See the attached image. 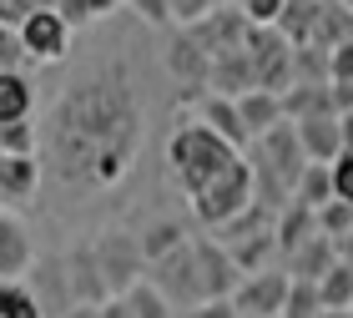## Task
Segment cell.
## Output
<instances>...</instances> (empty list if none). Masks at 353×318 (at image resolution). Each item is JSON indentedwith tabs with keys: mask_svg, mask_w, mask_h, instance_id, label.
<instances>
[{
	"mask_svg": "<svg viewBox=\"0 0 353 318\" xmlns=\"http://www.w3.org/2000/svg\"><path fill=\"white\" fill-rule=\"evenodd\" d=\"M187 30H192V41H197L207 56H228V51H237V46L248 41L252 21H248L237 6H217L212 15H202V21L187 26Z\"/></svg>",
	"mask_w": 353,
	"mask_h": 318,
	"instance_id": "9c48e42d",
	"label": "cell"
},
{
	"mask_svg": "<svg viewBox=\"0 0 353 318\" xmlns=\"http://www.w3.org/2000/svg\"><path fill=\"white\" fill-rule=\"evenodd\" d=\"M228 6H237V0H228Z\"/></svg>",
	"mask_w": 353,
	"mask_h": 318,
	"instance_id": "ee69618b",
	"label": "cell"
},
{
	"mask_svg": "<svg viewBox=\"0 0 353 318\" xmlns=\"http://www.w3.org/2000/svg\"><path fill=\"white\" fill-rule=\"evenodd\" d=\"M328 81H353V36L328 51Z\"/></svg>",
	"mask_w": 353,
	"mask_h": 318,
	"instance_id": "4dcf8cb0",
	"label": "cell"
},
{
	"mask_svg": "<svg viewBox=\"0 0 353 318\" xmlns=\"http://www.w3.org/2000/svg\"><path fill=\"white\" fill-rule=\"evenodd\" d=\"M41 152L66 187L86 192L117 187L141 152V101L132 76L101 66L71 81L41 132Z\"/></svg>",
	"mask_w": 353,
	"mask_h": 318,
	"instance_id": "6da1fadb",
	"label": "cell"
},
{
	"mask_svg": "<svg viewBox=\"0 0 353 318\" xmlns=\"http://www.w3.org/2000/svg\"><path fill=\"white\" fill-rule=\"evenodd\" d=\"M222 6V0H167V15H172V26H197L202 15H212Z\"/></svg>",
	"mask_w": 353,
	"mask_h": 318,
	"instance_id": "83f0119b",
	"label": "cell"
},
{
	"mask_svg": "<svg viewBox=\"0 0 353 318\" xmlns=\"http://www.w3.org/2000/svg\"><path fill=\"white\" fill-rule=\"evenodd\" d=\"M132 6H137V15H141L147 26H167V21H172V15H167V0H132Z\"/></svg>",
	"mask_w": 353,
	"mask_h": 318,
	"instance_id": "836d02e7",
	"label": "cell"
},
{
	"mask_svg": "<svg viewBox=\"0 0 353 318\" xmlns=\"http://www.w3.org/2000/svg\"><path fill=\"white\" fill-rule=\"evenodd\" d=\"M333 197H343V202H353V147H343L339 157H333Z\"/></svg>",
	"mask_w": 353,
	"mask_h": 318,
	"instance_id": "f1b7e54d",
	"label": "cell"
},
{
	"mask_svg": "<svg viewBox=\"0 0 353 318\" xmlns=\"http://www.w3.org/2000/svg\"><path fill=\"white\" fill-rule=\"evenodd\" d=\"M237 152L232 141H222L212 126H202V121H182L172 132V141H167V167H172V177H176V187L182 192H197L202 182H212L222 167H232L237 162Z\"/></svg>",
	"mask_w": 353,
	"mask_h": 318,
	"instance_id": "7a4b0ae2",
	"label": "cell"
},
{
	"mask_svg": "<svg viewBox=\"0 0 353 318\" xmlns=\"http://www.w3.org/2000/svg\"><path fill=\"white\" fill-rule=\"evenodd\" d=\"M162 61H167V71H172L182 86H207V66H212V56L192 41L187 26H176V36L167 41V56H162Z\"/></svg>",
	"mask_w": 353,
	"mask_h": 318,
	"instance_id": "9a60e30c",
	"label": "cell"
},
{
	"mask_svg": "<svg viewBox=\"0 0 353 318\" xmlns=\"http://www.w3.org/2000/svg\"><path fill=\"white\" fill-rule=\"evenodd\" d=\"M187 222H176V217H152L147 228H137V243H141V258L157 263L162 252H172L176 243H187Z\"/></svg>",
	"mask_w": 353,
	"mask_h": 318,
	"instance_id": "d6986e66",
	"label": "cell"
},
{
	"mask_svg": "<svg viewBox=\"0 0 353 318\" xmlns=\"http://www.w3.org/2000/svg\"><path fill=\"white\" fill-rule=\"evenodd\" d=\"M192 263H197V304L202 298H232L237 288V263H232V252L217 243L212 232L207 237H192Z\"/></svg>",
	"mask_w": 353,
	"mask_h": 318,
	"instance_id": "52a82bcc",
	"label": "cell"
},
{
	"mask_svg": "<svg viewBox=\"0 0 353 318\" xmlns=\"http://www.w3.org/2000/svg\"><path fill=\"white\" fill-rule=\"evenodd\" d=\"M308 232H318V212L313 208H303V202L288 197L278 212H272V243H278V258L283 252H293Z\"/></svg>",
	"mask_w": 353,
	"mask_h": 318,
	"instance_id": "2e32d148",
	"label": "cell"
},
{
	"mask_svg": "<svg viewBox=\"0 0 353 318\" xmlns=\"http://www.w3.org/2000/svg\"><path fill=\"white\" fill-rule=\"evenodd\" d=\"M41 157H15V152H0V202L15 208V202H30L41 192Z\"/></svg>",
	"mask_w": 353,
	"mask_h": 318,
	"instance_id": "7c38bea8",
	"label": "cell"
},
{
	"mask_svg": "<svg viewBox=\"0 0 353 318\" xmlns=\"http://www.w3.org/2000/svg\"><path fill=\"white\" fill-rule=\"evenodd\" d=\"M318 298H323V308H348L353 304V263H333L323 278H318Z\"/></svg>",
	"mask_w": 353,
	"mask_h": 318,
	"instance_id": "603a6c76",
	"label": "cell"
},
{
	"mask_svg": "<svg viewBox=\"0 0 353 318\" xmlns=\"http://www.w3.org/2000/svg\"><path fill=\"white\" fill-rule=\"evenodd\" d=\"M339 258H343V263H353V228L339 237Z\"/></svg>",
	"mask_w": 353,
	"mask_h": 318,
	"instance_id": "f35d334b",
	"label": "cell"
},
{
	"mask_svg": "<svg viewBox=\"0 0 353 318\" xmlns=\"http://www.w3.org/2000/svg\"><path fill=\"white\" fill-rule=\"evenodd\" d=\"M96 318H132V308H126V293H106L101 304H96Z\"/></svg>",
	"mask_w": 353,
	"mask_h": 318,
	"instance_id": "e575fe53",
	"label": "cell"
},
{
	"mask_svg": "<svg viewBox=\"0 0 353 318\" xmlns=\"http://www.w3.org/2000/svg\"><path fill=\"white\" fill-rule=\"evenodd\" d=\"M258 197V182H252V162L237 157L232 167H222L212 182H202L197 192H187V208H192V222H202L207 232L222 228L228 217H237L248 202Z\"/></svg>",
	"mask_w": 353,
	"mask_h": 318,
	"instance_id": "3957f363",
	"label": "cell"
},
{
	"mask_svg": "<svg viewBox=\"0 0 353 318\" xmlns=\"http://www.w3.org/2000/svg\"><path fill=\"white\" fill-rule=\"evenodd\" d=\"M283 263H288V278H308V283H318L333 263H339V243H333L328 232H308L293 252H283Z\"/></svg>",
	"mask_w": 353,
	"mask_h": 318,
	"instance_id": "4fadbf2b",
	"label": "cell"
},
{
	"mask_svg": "<svg viewBox=\"0 0 353 318\" xmlns=\"http://www.w3.org/2000/svg\"><path fill=\"white\" fill-rule=\"evenodd\" d=\"M15 36H21L26 61H61V56L71 51V26L61 21V10H56V6L30 10L26 21L15 26Z\"/></svg>",
	"mask_w": 353,
	"mask_h": 318,
	"instance_id": "8992f818",
	"label": "cell"
},
{
	"mask_svg": "<svg viewBox=\"0 0 353 318\" xmlns=\"http://www.w3.org/2000/svg\"><path fill=\"white\" fill-rule=\"evenodd\" d=\"M147 273H152L157 293H162L172 308H176V304H182V308L197 304V263H192V237H187V243H176L172 252H162L157 263H147Z\"/></svg>",
	"mask_w": 353,
	"mask_h": 318,
	"instance_id": "ba28073f",
	"label": "cell"
},
{
	"mask_svg": "<svg viewBox=\"0 0 353 318\" xmlns=\"http://www.w3.org/2000/svg\"><path fill=\"white\" fill-rule=\"evenodd\" d=\"M283 6H288V0H237V10H243L252 26H278Z\"/></svg>",
	"mask_w": 353,
	"mask_h": 318,
	"instance_id": "f546056e",
	"label": "cell"
},
{
	"mask_svg": "<svg viewBox=\"0 0 353 318\" xmlns=\"http://www.w3.org/2000/svg\"><path fill=\"white\" fill-rule=\"evenodd\" d=\"M0 152H15V157H41V126L36 121H6L0 126Z\"/></svg>",
	"mask_w": 353,
	"mask_h": 318,
	"instance_id": "d4e9b609",
	"label": "cell"
},
{
	"mask_svg": "<svg viewBox=\"0 0 353 318\" xmlns=\"http://www.w3.org/2000/svg\"><path fill=\"white\" fill-rule=\"evenodd\" d=\"M348 318H353V304H348Z\"/></svg>",
	"mask_w": 353,
	"mask_h": 318,
	"instance_id": "7bdbcfd3",
	"label": "cell"
},
{
	"mask_svg": "<svg viewBox=\"0 0 353 318\" xmlns=\"http://www.w3.org/2000/svg\"><path fill=\"white\" fill-rule=\"evenodd\" d=\"M318 318H348V308H318Z\"/></svg>",
	"mask_w": 353,
	"mask_h": 318,
	"instance_id": "ab89813d",
	"label": "cell"
},
{
	"mask_svg": "<svg viewBox=\"0 0 353 318\" xmlns=\"http://www.w3.org/2000/svg\"><path fill=\"white\" fill-rule=\"evenodd\" d=\"M91 258L101 268L106 293H126L132 283L147 278V258H141V243L132 228H101L91 237Z\"/></svg>",
	"mask_w": 353,
	"mask_h": 318,
	"instance_id": "277c9868",
	"label": "cell"
},
{
	"mask_svg": "<svg viewBox=\"0 0 353 318\" xmlns=\"http://www.w3.org/2000/svg\"><path fill=\"white\" fill-rule=\"evenodd\" d=\"M126 308H132V318H172V304L157 293L152 278H141V283L126 288Z\"/></svg>",
	"mask_w": 353,
	"mask_h": 318,
	"instance_id": "cb8c5ba5",
	"label": "cell"
},
{
	"mask_svg": "<svg viewBox=\"0 0 353 318\" xmlns=\"http://www.w3.org/2000/svg\"><path fill=\"white\" fill-rule=\"evenodd\" d=\"M328 97H333V111H353V81H328Z\"/></svg>",
	"mask_w": 353,
	"mask_h": 318,
	"instance_id": "d590c367",
	"label": "cell"
},
{
	"mask_svg": "<svg viewBox=\"0 0 353 318\" xmlns=\"http://www.w3.org/2000/svg\"><path fill=\"white\" fill-rule=\"evenodd\" d=\"M61 268H66L71 304H101L106 298V283H101V268H96V258H91V243L61 252Z\"/></svg>",
	"mask_w": 353,
	"mask_h": 318,
	"instance_id": "5bb4252c",
	"label": "cell"
},
{
	"mask_svg": "<svg viewBox=\"0 0 353 318\" xmlns=\"http://www.w3.org/2000/svg\"><path fill=\"white\" fill-rule=\"evenodd\" d=\"M76 6H81V15H86V21H101V15H111V10H117V0H76Z\"/></svg>",
	"mask_w": 353,
	"mask_h": 318,
	"instance_id": "8d00e7d4",
	"label": "cell"
},
{
	"mask_svg": "<svg viewBox=\"0 0 353 318\" xmlns=\"http://www.w3.org/2000/svg\"><path fill=\"white\" fill-rule=\"evenodd\" d=\"M56 318H96V304H71V308H61Z\"/></svg>",
	"mask_w": 353,
	"mask_h": 318,
	"instance_id": "74e56055",
	"label": "cell"
},
{
	"mask_svg": "<svg viewBox=\"0 0 353 318\" xmlns=\"http://www.w3.org/2000/svg\"><path fill=\"white\" fill-rule=\"evenodd\" d=\"M237 117H243V126H248V141L258 137V132H268V126H278L283 121V101H278V91H263V86H252V91H237Z\"/></svg>",
	"mask_w": 353,
	"mask_h": 318,
	"instance_id": "e0dca14e",
	"label": "cell"
},
{
	"mask_svg": "<svg viewBox=\"0 0 353 318\" xmlns=\"http://www.w3.org/2000/svg\"><path fill=\"white\" fill-rule=\"evenodd\" d=\"M333 197V167L328 162H308L298 172V182H293V202H303V208H323V202Z\"/></svg>",
	"mask_w": 353,
	"mask_h": 318,
	"instance_id": "44dd1931",
	"label": "cell"
},
{
	"mask_svg": "<svg viewBox=\"0 0 353 318\" xmlns=\"http://www.w3.org/2000/svg\"><path fill=\"white\" fill-rule=\"evenodd\" d=\"M0 318H46L41 298L26 278H0Z\"/></svg>",
	"mask_w": 353,
	"mask_h": 318,
	"instance_id": "7402d4cb",
	"label": "cell"
},
{
	"mask_svg": "<svg viewBox=\"0 0 353 318\" xmlns=\"http://www.w3.org/2000/svg\"><path fill=\"white\" fill-rule=\"evenodd\" d=\"M293 132L303 141V157L308 162H333L343 152V126H339V111H313V117H298Z\"/></svg>",
	"mask_w": 353,
	"mask_h": 318,
	"instance_id": "8fae6325",
	"label": "cell"
},
{
	"mask_svg": "<svg viewBox=\"0 0 353 318\" xmlns=\"http://www.w3.org/2000/svg\"><path fill=\"white\" fill-rule=\"evenodd\" d=\"M353 228V202H343V197H328L323 208H318V232H328L333 243Z\"/></svg>",
	"mask_w": 353,
	"mask_h": 318,
	"instance_id": "4316f807",
	"label": "cell"
},
{
	"mask_svg": "<svg viewBox=\"0 0 353 318\" xmlns=\"http://www.w3.org/2000/svg\"><path fill=\"white\" fill-rule=\"evenodd\" d=\"M26 66V51H21V36H15L10 26H0V71H15Z\"/></svg>",
	"mask_w": 353,
	"mask_h": 318,
	"instance_id": "1f68e13d",
	"label": "cell"
},
{
	"mask_svg": "<svg viewBox=\"0 0 353 318\" xmlns=\"http://www.w3.org/2000/svg\"><path fill=\"white\" fill-rule=\"evenodd\" d=\"M232 252V263H237V273H258V268L272 263V252H278V243H272V228L263 232H248V237H232V243H222Z\"/></svg>",
	"mask_w": 353,
	"mask_h": 318,
	"instance_id": "ffe728a7",
	"label": "cell"
},
{
	"mask_svg": "<svg viewBox=\"0 0 353 318\" xmlns=\"http://www.w3.org/2000/svg\"><path fill=\"white\" fill-rule=\"evenodd\" d=\"M36 111V81L15 66V71H0V126L6 121H26Z\"/></svg>",
	"mask_w": 353,
	"mask_h": 318,
	"instance_id": "ac0fdd59",
	"label": "cell"
},
{
	"mask_svg": "<svg viewBox=\"0 0 353 318\" xmlns=\"http://www.w3.org/2000/svg\"><path fill=\"white\" fill-rule=\"evenodd\" d=\"M343 6H348V10H353V0H343Z\"/></svg>",
	"mask_w": 353,
	"mask_h": 318,
	"instance_id": "60d3db41",
	"label": "cell"
},
{
	"mask_svg": "<svg viewBox=\"0 0 353 318\" xmlns=\"http://www.w3.org/2000/svg\"><path fill=\"white\" fill-rule=\"evenodd\" d=\"M36 263V237L6 202H0V278H26Z\"/></svg>",
	"mask_w": 353,
	"mask_h": 318,
	"instance_id": "30bf717a",
	"label": "cell"
},
{
	"mask_svg": "<svg viewBox=\"0 0 353 318\" xmlns=\"http://www.w3.org/2000/svg\"><path fill=\"white\" fill-rule=\"evenodd\" d=\"M268 318H283V313H268Z\"/></svg>",
	"mask_w": 353,
	"mask_h": 318,
	"instance_id": "b9f144b4",
	"label": "cell"
},
{
	"mask_svg": "<svg viewBox=\"0 0 353 318\" xmlns=\"http://www.w3.org/2000/svg\"><path fill=\"white\" fill-rule=\"evenodd\" d=\"M187 318H237L232 298H202V304H192Z\"/></svg>",
	"mask_w": 353,
	"mask_h": 318,
	"instance_id": "d6a6232c",
	"label": "cell"
},
{
	"mask_svg": "<svg viewBox=\"0 0 353 318\" xmlns=\"http://www.w3.org/2000/svg\"><path fill=\"white\" fill-rule=\"evenodd\" d=\"M323 298H318V283L308 278H293L288 283V298H283V318H318Z\"/></svg>",
	"mask_w": 353,
	"mask_h": 318,
	"instance_id": "484cf974",
	"label": "cell"
},
{
	"mask_svg": "<svg viewBox=\"0 0 353 318\" xmlns=\"http://www.w3.org/2000/svg\"><path fill=\"white\" fill-rule=\"evenodd\" d=\"M288 268H258V273H243L232 288V308L237 318H268V313H283V298H288Z\"/></svg>",
	"mask_w": 353,
	"mask_h": 318,
	"instance_id": "5b68a950",
	"label": "cell"
}]
</instances>
